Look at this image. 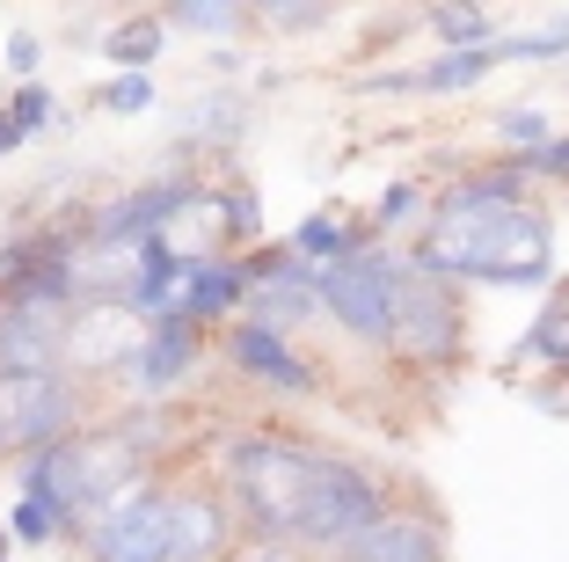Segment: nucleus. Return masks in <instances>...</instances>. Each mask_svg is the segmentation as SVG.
<instances>
[{
  "mask_svg": "<svg viewBox=\"0 0 569 562\" xmlns=\"http://www.w3.org/2000/svg\"><path fill=\"white\" fill-rule=\"evenodd\" d=\"M234 562H292L284 548H249V555H234Z\"/></svg>",
  "mask_w": 569,
  "mask_h": 562,
  "instance_id": "nucleus-29",
  "label": "nucleus"
},
{
  "mask_svg": "<svg viewBox=\"0 0 569 562\" xmlns=\"http://www.w3.org/2000/svg\"><path fill=\"white\" fill-rule=\"evenodd\" d=\"M497 45V67L503 59H562L569 51V16L555 22V30H533V37H489Z\"/></svg>",
  "mask_w": 569,
  "mask_h": 562,
  "instance_id": "nucleus-18",
  "label": "nucleus"
},
{
  "mask_svg": "<svg viewBox=\"0 0 569 562\" xmlns=\"http://www.w3.org/2000/svg\"><path fill=\"white\" fill-rule=\"evenodd\" d=\"M8 555H16V541H8V526H0V562H8Z\"/></svg>",
  "mask_w": 569,
  "mask_h": 562,
  "instance_id": "nucleus-31",
  "label": "nucleus"
},
{
  "mask_svg": "<svg viewBox=\"0 0 569 562\" xmlns=\"http://www.w3.org/2000/svg\"><path fill=\"white\" fill-rule=\"evenodd\" d=\"M183 125H190V132H219V139H227V132L241 125V102H227V96H219V102H198Z\"/></svg>",
  "mask_w": 569,
  "mask_h": 562,
  "instance_id": "nucleus-24",
  "label": "nucleus"
},
{
  "mask_svg": "<svg viewBox=\"0 0 569 562\" xmlns=\"http://www.w3.org/2000/svg\"><path fill=\"white\" fill-rule=\"evenodd\" d=\"M168 22H176V30H212V37H227V30H249V8H227V0H176V8H168Z\"/></svg>",
  "mask_w": 569,
  "mask_h": 562,
  "instance_id": "nucleus-16",
  "label": "nucleus"
},
{
  "mask_svg": "<svg viewBox=\"0 0 569 562\" xmlns=\"http://www.w3.org/2000/svg\"><path fill=\"white\" fill-rule=\"evenodd\" d=\"M526 161L475 168L438 198L431 234H423L417 264L423 278H489V285H540L548 278V219L519 198Z\"/></svg>",
  "mask_w": 569,
  "mask_h": 562,
  "instance_id": "nucleus-1",
  "label": "nucleus"
},
{
  "mask_svg": "<svg viewBox=\"0 0 569 562\" xmlns=\"http://www.w3.org/2000/svg\"><path fill=\"white\" fill-rule=\"evenodd\" d=\"M468 322L452 307V293L423 270H402V293H395V322H387V351H402L409 365H452L468 344Z\"/></svg>",
  "mask_w": 569,
  "mask_h": 562,
  "instance_id": "nucleus-5",
  "label": "nucleus"
},
{
  "mask_svg": "<svg viewBox=\"0 0 569 562\" xmlns=\"http://www.w3.org/2000/svg\"><path fill=\"white\" fill-rule=\"evenodd\" d=\"M81 424V387L67 373H0V453H44L73 438Z\"/></svg>",
  "mask_w": 569,
  "mask_h": 562,
  "instance_id": "nucleus-4",
  "label": "nucleus"
},
{
  "mask_svg": "<svg viewBox=\"0 0 569 562\" xmlns=\"http://www.w3.org/2000/svg\"><path fill=\"white\" fill-rule=\"evenodd\" d=\"M497 139H519V147H548V139H555V125H548V117H540V110H503L497 117Z\"/></svg>",
  "mask_w": 569,
  "mask_h": 562,
  "instance_id": "nucleus-23",
  "label": "nucleus"
},
{
  "mask_svg": "<svg viewBox=\"0 0 569 562\" xmlns=\"http://www.w3.org/2000/svg\"><path fill=\"white\" fill-rule=\"evenodd\" d=\"M16 147H22V132L8 125V110H0V154H16Z\"/></svg>",
  "mask_w": 569,
  "mask_h": 562,
  "instance_id": "nucleus-30",
  "label": "nucleus"
},
{
  "mask_svg": "<svg viewBox=\"0 0 569 562\" xmlns=\"http://www.w3.org/2000/svg\"><path fill=\"white\" fill-rule=\"evenodd\" d=\"M161 45H168V22L161 16H132V22H118V30L102 37V51H110L124 73H147L153 59H161Z\"/></svg>",
  "mask_w": 569,
  "mask_h": 562,
  "instance_id": "nucleus-14",
  "label": "nucleus"
},
{
  "mask_svg": "<svg viewBox=\"0 0 569 562\" xmlns=\"http://www.w3.org/2000/svg\"><path fill=\"white\" fill-rule=\"evenodd\" d=\"M343 555L351 562H446V526H438L431 512H395V504H387Z\"/></svg>",
  "mask_w": 569,
  "mask_h": 562,
  "instance_id": "nucleus-10",
  "label": "nucleus"
},
{
  "mask_svg": "<svg viewBox=\"0 0 569 562\" xmlns=\"http://www.w3.org/2000/svg\"><path fill=\"white\" fill-rule=\"evenodd\" d=\"M8 125H16L22 139L44 132V125H51V88H44V81H22L16 96H8Z\"/></svg>",
  "mask_w": 569,
  "mask_h": 562,
  "instance_id": "nucleus-20",
  "label": "nucleus"
},
{
  "mask_svg": "<svg viewBox=\"0 0 569 562\" xmlns=\"http://www.w3.org/2000/svg\"><path fill=\"white\" fill-rule=\"evenodd\" d=\"M321 446L307 438H284V431H249L227 446V482H234V504L249 519V533H263V548H284L300 526L307 482H315Z\"/></svg>",
  "mask_w": 569,
  "mask_h": 562,
  "instance_id": "nucleus-2",
  "label": "nucleus"
},
{
  "mask_svg": "<svg viewBox=\"0 0 569 562\" xmlns=\"http://www.w3.org/2000/svg\"><path fill=\"white\" fill-rule=\"evenodd\" d=\"M147 336V322L124 307V299H88L67 315V336H59V373H118L132 358V344Z\"/></svg>",
  "mask_w": 569,
  "mask_h": 562,
  "instance_id": "nucleus-7",
  "label": "nucleus"
},
{
  "mask_svg": "<svg viewBox=\"0 0 569 562\" xmlns=\"http://www.w3.org/2000/svg\"><path fill=\"white\" fill-rule=\"evenodd\" d=\"M37 59H44V37H30V30H16V37H8V73H22V81H30V73H37Z\"/></svg>",
  "mask_w": 569,
  "mask_h": 562,
  "instance_id": "nucleus-28",
  "label": "nucleus"
},
{
  "mask_svg": "<svg viewBox=\"0 0 569 562\" xmlns=\"http://www.w3.org/2000/svg\"><path fill=\"white\" fill-rule=\"evenodd\" d=\"M227 358L249 373V381L278 387V395H315V365L300 358V351L284 344V336L256 329V322H241V329H227Z\"/></svg>",
  "mask_w": 569,
  "mask_h": 562,
  "instance_id": "nucleus-11",
  "label": "nucleus"
},
{
  "mask_svg": "<svg viewBox=\"0 0 569 562\" xmlns=\"http://www.w3.org/2000/svg\"><path fill=\"white\" fill-rule=\"evenodd\" d=\"M96 102H102L110 117H139V110H153V81H147V73H118V81L102 88Z\"/></svg>",
  "mask_w": 569,
  "mask_h": 562,
  "instance_id": "nucleus-21",
  "label": "nucleus"
},
{
  "mask_svg": "<svg viewBox=\"0 0 569 562\" xmlns=\"http://www.w3.org/2000/svg\"><path fill=\"white\" fill-rule=\"evenodd\" d=\"M8 541H30V548L59 541V519H51L44 496H16V512H8Z\"/></svg>",
  "mask_w": 569,
  "mask_h": 562,
  "instance_id": "nucleus-19",
  "label": "nucleus"
},
{
  "mask_svg": "<svg viewBox=\"0 0 569 562\" xmlns=\"http://www.w3.org/2000/svg\"><path fill=\"white\" fill-rule=\"evenodd\" d=\"M526 358H555L569 365V315H540L533 336H526Z\"/></svg>",
  "mask_w": 569,
  "mask_h": 562,
  "instance_id": "nucleus-22",
  "label": "nucleus"
},
{
  "mask_svg": "<svg viewBox=\"0 0 569 562\" xmlns=\"http://www.w3.org/2000/svg\"><path fill=\"white\" fill-rule=\"evenodd\" d=\"M395 293H402V264H395L387 248H351V256H336V264L315 270V299L358 336V344H387Z\"/></svg>",
  "mask_w": 569,
  "mask_h": 562,
  "instance_id": "nucleus-3",
  "label": "nucleus"
},
{
  "mask_svg": "<svg viewBox=\"0 0 569 562\" xmlns=\"http://www.w3.org/2000/svg\"><path fill=\"white\" fill-rule=\"evenodd\" d=\"M526 176H555V183H569V139H548L540 154H526Z\"/></svg>",
  "mask_w": 569,
  "mask_h": 562,
  "instance_id": "nucleus-26",
  "label": "nucleus"
},
{
  "mask_svg": "<svg viewBox=\"0 0 569 562\" xmlns=\"http://www.w3.org/2000/svg\"><path fill=\"white\" fill-rule=\"evenodd\" d=\"M234 541V512L212 490H168V562H219Z\"/></svg>",
  "mask_w": 569,
  "mask_h": 562,
  "instance_id": "nucleus-9",
  "label": "nucleus"
},
{
  "mask_svg": "<svg viewBox=\"0 0 569 562\" xmlns=\"http://www.w3.org/2000/svg\"><path fill=\"white\" fill-rule=\"evenodd\" d=\"M489 67H497V45H482V51H446V59H431L423 73H409L402 88H431V96H452V88H475Z\"/></svg>",
  "mask_w": 569,
  "mask_h": 562,
  "instance_id": "nucleus-15",
  "label": "nucleus"
},
{
  "mask_svg": "<svg viewBox=\"0 0 569 562\" xmlns=\"http://www.w3.org/2000/svg\"><path fill=\"white\" fill-rule=\"evenodd\" d=\"M190 365H198V329L190 322H147V336L132 344V358H124V381H132V395L161 402L176 381H190Z\"/></svg>",
  "mask_w": 569,
  "mask_h": 562,
  "instance_id": "nucleus-8",
  "label": "nucleus"
},
{
  "mask_svg": "<svg viewBox=\"0 0 569 562\" xmlns=\"http://www.w3.org/2000/svg\"><path fill=\"white\" fill-rule=\"evenodd\" d=\"M88 562H168V490L139 482L81 526Z\"/></svg>",
  "mask_w": 569,
  "mask_h": 562,
  "instance_id": "nucleus-6",
  "label": "nucleus"
},
{
  "mask_svg": "<svg viewBox=\"0 0 569 562\" xmlns=\"http://www.w3.org/2000/svg\"><path fill=\"white\" fill-rule=\"evenodd\" d=\"M292 256H300L307 270H321V264H336V256H351V248H366V234H351L336 213H315V219H300V234H292Z\"/></svg>",
  "mask_w": 569,
  "mask_h": 562,
  "instance_id": "nucleus-13",
  "label": "nucleus"
},
{
  "mask_svg": "<svg viewBox=\"0 0 569 562\" xmlns=\"http://www.w3.org/2000/svg\"><path fill=\"white\" fill-rule=\"evenodd\" d=\"M417 198H423V190H417V183H395V190H387V198H380V213H372V227H402V219H417Z\"/></svg>",
  "mask_w": 569,
  "mask_h": 562,
  "instance_id": "nucleus-25",
  "label": "nucleus"
},
{
  "mask_svg": "<svg viewBox=\"0 0 569 562\" xmlns=\"http://www.w3.org/2000/svg\"><path fill=\"white\" fill-rule=\"evenodd\" d=\"M431 30H438V45H452V51H482L489 37H497L482 8H431Z\"/></svg>",
  "mask_w": 569,
  "mask_h": 562,
  "instance_id": "nucleus-17",
  "label": "nucleus"
},
{
  "mask_svg": "<svg viewBox=\"0 0 569 562\" xmlns=\"http://www.w3.org/2000/svg\"><path fill=\"white\" fill-rule=\"evenodd\" d=\"M67 315L51 307H0V373H59Z\"/></svg>",
  "mask_w": 569,
  "mask_h": 562,
  "instance_id": "nucleus-12",
  "label": "nucleus"
},
{
  "mask_svg": "<svg viewBox=\"0 0 569 562\" xmlns=\"http://www.w3.org/2000/svg\"><path fill=\"white\" fill-rule=\"evenodd\" d=\"M562 315H569V285H562Z\"/></svg>",
  "mask_w": 569,
  "mask_h": 562,
  "instance_id": "nucleus-32",
  "label": "nucleus"
},
{
  "mask_svg": "<svg viewBox=\"0 0 569 562\" xmlns=\"http://www.w3.org/2000/svg\"><path fill=\"white\" fill-rule=\"evenodd\" d=\"M329 8H263V30H321Z\"/></svg>",
  "mask_w": 569,
  "mask_h": 562,
  "instance_id": "nucleus-27",
  "label": "nucleus"
}]
</instances>
